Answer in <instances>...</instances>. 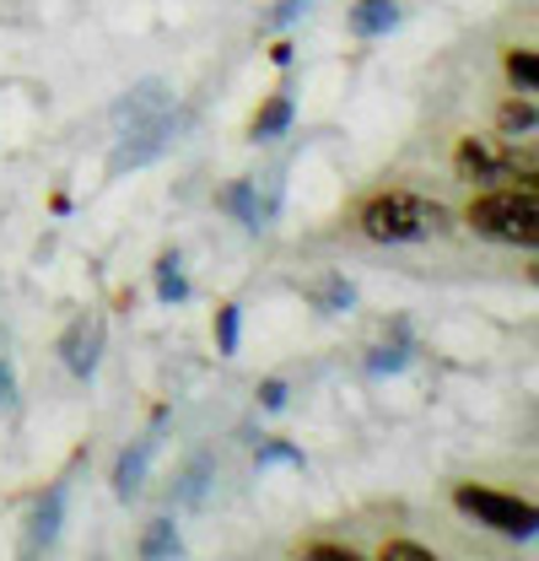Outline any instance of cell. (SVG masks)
Wrapping results in <instances>:
<instances>
[{
	"mask_svg": "<svg viewBox=\"0 0 539 561\" xmlns=\"http://www.w3.org/2000/svg\"><path fill=\"white\" fill-rule=\"evenodd\" d=\"M470 227L491 243H513V249H535L539 238V201L529 184H496L470 201Z\"/></svg>",
	"mask_w": 539,
	"mask_h": 561,
	"instance_id": "obj_2",
	"label": "cell"
},
{
	"mask_svg": "<svg viewBox=\"0 0 539 561\" xmlns=\"http://www.w3.org/2000/svg\"><path fill=\"white\" fill-rule=\"evenodd\" d=\"M66 496H70V476H55V481L44 486V496L33 502L27 535H22V561H38L55 546V535H60V524H66Z\"/></svg>",
	"mask_w": 539,
	"mask_h": 561,
	"instance_id": "obj_7",
	"label": "cell"
},
{
	"mask_svg": "<svg viewBox=\"0 0 539 561\" xmlns=\"http://www.w3.org/2000/svg\"><path fill=\"white\" fill-rule=\"evenodd\" d=\"M173 108V92L162 87V81H140L130 87L119 103H114V130H135V125H146V119H162Z\"/></svg>",
	"mask_w": 539,
	"mask_h": 561,
	"instance_id": "obj_9",
	"label": "cell"
},
{
	"mask_svg": "<svg viewBox=\"0 0 539 561\" xmlns=\"http://www.w3.org/2000/svg\"><path fill=\"white\" fill-rule=\"evenodd\" d=\"M410 356H415V346H410L404 335H394V341H383V346L367 356V373H372V378H383V373H400Z\"/></svg>",
	"mask_w": 539,
	"mask_h": 561,
	"instance_id": "obj_18",
	"label": "cell"
},
{
	"mask_svg": "<svg viewBox=\"0 0 539 561\" xmlns=\"http://www.w3.org/2000/svg\"><path fill=\"white\" fill-rule=\"evenodd\" d=\"M454 173L465 184H518L524 179L535 190V157H518V151L491 146V140H480V136H465L454 146Z\"/></svg>",
	"mask_w": 539,
	"mask_h": 561,
	"instance_id": "obj_3",
	"label": "cell"
},
{
	"mask_svg": "<svg viewBox=\"0 0 539 561\" xmlns=\"http://www.w3.org/2000/svg\"><path fill=\"white\" fill-rule=\"evenodd\" d=\"M313 302H319L324 313H351V308H356V286L345 276H324L313 286Z\"/></svg>",
	"mask_w": 539,
	"mask_h": 561,
	"instance_id": "obj_17",
	"label": "cell"
},
{
	"mask_svg": "<svg viewBox=\"0 0 539 561\" xmlns=\"http://www.w3.org/2000/svg\"><path fill=\"white\" fill-rule=\"evenodd\" d=\"M205 486H210V454H195V459L184 465L179 486H173V502H179V507H200Z\"/></svg>",
	"mask_w": 539,
	"mask_h": 561,
	"instance_id": "obj_16",
	"label": "cell"
},
{
	"mask_svg": "<svg viewBox=\"0 0 539 561\" xmlns=\"http://www.w3.org/2000/svg\"><path fill=\"white\" fill-rule=\"evenodd\" d=\"M157 437H162V411H157V421H151V426L135 437L130 448H119V459H114V496H119V502H130L135 491L146 486V470H151Z\"/></svg>",
	"mask_w": 539,
	"mask_h": 561,
	"instance_id": "obj_8",
	"label": "cell"
},
{
	"mask_svg": "<svg viewBox=\"0 0 539 561\" xmlns=\"http://www.w3.org/2000/svg\"><path fill=\"white\" fill-rule=\"evenodd\" d=\"M238 330H243V308H238V302H221V308H216V351H221V356L238 351Z\"/></svg>",
	"mask_w": 539,
	"mask_h": 561,
	"instance_id": "obj_20",
	"label": "cell"
},
{
	"mask_svg": "<svg viewBox=\"0 0 539 561\" xmlns=\"http://www.w3.org/2000/svg\"><path fill=\"white\" fill-rule=\"evenodd\" d=\"M291 561H367V557L351 551V546H340V540H308V546H297Z\"/></svg>",
	"mask_w": 539,
	"mask_h": 561,
	"instance_id": "obj_23",
	"label": "cell"
},
{
	"mask_svg": "<svg viewBox=\"0 0 539 561\" xmlns=\"http://www.w3.org/2000/svg\"><path fill=\"white\" fill-rule=\"evenodd\" d=\"M92 561H103V557H92Z\"/></svg>",
	"mask_w": 539,
	"mask_h": 561,
	"instance_id": "obj_29",
	"label": "cell"
},
{
	"mask_svg": "<svg viewBox=\"0 0 539 561\" xmlns=\"http://www.w3.org/2000/svg\"><path fill=\"white\" fill-rule=\"evenodd\" d=\"M216 206L232 210L249 232H260V201H254V179H232V184H221L216 190Z\"/></svg>",
	"mask_w": 539,
	"mask_h": 561,
	"instance_id": "obj_11",
	"label": "cell"
},
{
	"mask_svg": "<svg viewBox=\"0 0 539 561\" xmlns=\"http://www.w3.org/2000/svg\"><path fill=\"white\" fill-rule=\"evenodd\" d=\"M179 125H184V114H162V119H146V125H135V130H119V146H114V157H108V173H125V168H140V162H151V157H162L173 140H179Z\"/></svg>",
	"mask_w": 539,
	"mask_h": 561,
	"instance_id": "obj_5",
	"label": "cell"
},
{
	"mask_svg": "<svg viewBox=\"0 0 539 561\" xmlns=\"http://www.w3.org/2000/svg\"><path fill=\"white\" fill-rule=\"evenodd\" d=\"M302 5H308V0H275V5L265 11V27H286V22H291Z\"/></svg>",
	"mask_w": 539,
	"mask_h": 561,
	"instance_id": "obj_25",
	"label": "cell"
},
{
	"mask_svg": "<svg viewBox=\"0 0 539 561\" xmlns=\"http://www.w3.org/2000/svg\"><path fill=\"white\" fill-rule=\"evenodd\" d=\"M16 400V389H11V362L0 356V405H11Z\"/></svg>",
	"mask_w": 539,
	"mask_h": 561,
	"instance_id": "obj_27",
	"label": "cell"
},
{
	"mask_svg": "<svg viewBox=\"0 0 539 561\" xmlns=\"http://www.w3.org/2000/svg\"><path fill=\"white\" fill-rule=\"evenodd\" d=\"M157 297L162 302H190V276H184V254L179 249L157 254Z\"/></svg>",
	"mask_w": 539,
	"mask_h": 561,
	"instance_id": "obj_14",
	"label": "cell"
},
{
	"mask_svg": "<svg viewBox=\"0 0 539 561\" xmlns=\"http://www.w3.org/2000/svg\"><path fill=\"white\" fill-rule=\"evenodd\" d=\"M378 561H443V557L426 551V546H415V540H389V546L378 551Z\"/></svg>",
	"mask_w": 539,
	"mask_h": 561,
	"instance_id": "obj_24",
	"label": "cell"
},
{
	"mask_svg": "<svg viewBox=\"0 0 539 561\" xmlns=\"http://www.w3.org/2000/svg\"><path fill=\"white\" fill-rule=\"evenodd\" d=\"M270 60H275V66H291V44H286V38H280V44H270Z\"/></svg>",
	"mask_w": 539,
	"mask_h": 561,
	"instance_id": "obj_28",
	"label": "cell"
},
{
	"mask_svg": "<svg viewBox=\"0 0 539 561\" xmlns=\"http://www.w3.org/2000/svg\"><path fill=\"white\" fill-rule=\"evenodd\" d=\"M103 341H108V319L98 308H81L66 324V335H60V362L76 378H92L98 362H103Z\"/></svg>",
	"mask_w": 539,
	"mask_h": 561,
	"instance_id": "obj_6",
	"label": "cell"
},
{
	"mask_svg": "<svg viewBox=\"0 0 539 561\" xmlns=\"http://www.w3.org/2000/svg\"><path fill=\"white\" fill-rule=\"evenodd\" d=\"M260 405H265V411H280V405H286V383H280V378H265V383H260Z\"/></svg>",
	"mask_w": 539,
	"mask_h": 561,
	"instance_id": "obj_26",
	"label": "cell"
},
{
	"mask_svg": "<svg viewBox=\"0 0 539 561\" xmlns=\"http://www.w3.org/2000/svg\"><path fill=\"white\" fill-rule=\"evenodd\" d=\"M291 98L286 92H275V98H265L260 103V114H254V125H249V140H275V136H286L291 130Z\"/></svg>",
	"mask_w": 539,
	"mask_h": 561,
	"instance_id": "obj_13",
	"label": "cell"
},
{
	"mask_svg": "<svg viewBox=\"0 0 539 561\" xmlns=\"http://www.w3.org/2000/svg\"><path fill=\"white\" fill-rule=\"evenodd\" d=\"M280 190H286V179H280V168L265 173V179H254V201H260V227L275 221V210H280Z\"/></svg>",
	"mask_w": 539,
	"mask_h": 561,
	"instance_id": "obj_21",
	"label": "cell"
},
{
	"mask_svg": "<svg viewBox=\"0 0 539 561\" xmlns=\"http://www.w3.org/2000/svg\"><path fill=\"white\" fill-rule=\"evenodd\" d=\"M254 459H260V470H265V465H291V470H302V465H308V459H302V448H297V443H286V437H265Z\"/></svg>",
	"mask_w": 539,
	"mask_h": 561,
	"instance_id": "obj_22",
	"label": "cell"
},
{
	"mask_svg": "<svg viewBox=\"0 0 539 561\" xmlns=\"http://www.w3.org/2000/svg\"><path fill=\"white\" fill-rule=\"evenodd\" d=\"M535 103H529V92H524V98H507V103H502V108H496V130H502V136L507 140H529L535 136Z\"/></svg>",
	"mask_w": 539,
	"mask_h": 561,
	"instance_id": "obj_15",
	"label": "cell"
},
{
	"mask_svg": "<svg viewBox=\"0 0 539 561\" xmlns=\"http://www.w3.org/2000/svg\"><path fill=\"white\" fill-rule=\"evenodd\" d=\"M356 227L372 243H421V238L443 232V206L437 201H421L410 190H383V195H372V201L356 206Z\"/></svg>",
	"mask_w": 539,
	"mask_h": 561,
	"instance_id": "obj_1",
	"label": "cell"
},
{
	"mask_svg": "<svg viewBox=\"0 0 539 561\" xmlns=\"http://www.w3.org/2000/svg\"><path fill=\"white\" fill-rule=\"evenodd\" d=\"M507 81L518 87V92H535V81H539V55L535 49H507Z\"/></svg>",
	"mask_w": 539,
	"mask_h": 561,
	"instance_id": "obj_19",
	"label": "cell"
},
{
	"mask_svg": "<svg viewBox=\"0 0 539 561\" xmlns=\"http://www.w3.org/2000/svg\"><path fill=\"white\" fill-rule=\"evenodd\" d=\"M454 507H459V513H470L474 524L496 529V535H518V540H529V535L539 529L535 502H524V496H513V491L459 486V491H454Z\"/></svg>",
	"mask_w": 539,
	"mask_h": 561,
	"instance_id": "obj_4",
	"label": "cell"
},
{
	"mask_svg": "<svg viewBox=\"0 0 539 561\" xmlns=\"http://www.w3.org/2000/svg\"><path fill=\"white\" fill-rule=\"evenodd\" d=\"M184 557V540L173 529V518H151L146 535H140V561H179Z\"/></svg>",
	"mask_w": 539,
	"mask_h": 561,
	"instance_id": "obj_12",
	"label": "cell"
},
{
	"mask_svg": "<svg viewBox=\"0 0 539 561\" xmlns=\"http://www.w3.org/2000/svg\"><path fill=\"white\" fill-rule=\"evenodd\" d=\"M394 22H400V5L394 0H356V11H351V33L356 38H378Z\"/></svg>",
	"mask_w": 539,
	"mask_h": 561,
	"instance_id": "obj_10",
	"label": "cell"
}]
</instances>
